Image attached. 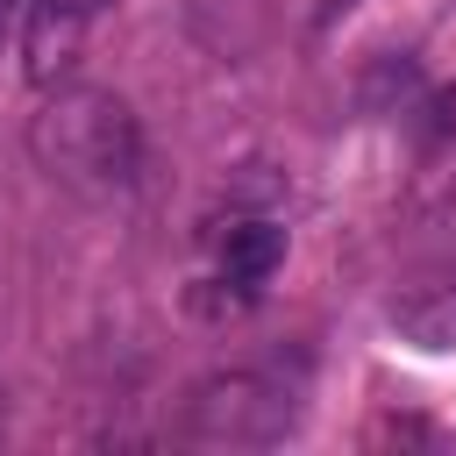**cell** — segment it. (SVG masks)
<instances>
[{
	"label": "cell",
	"mask_w": 456,
	"mask_h": 456,
	"mask_svg": "<svg viewBox=\"0 0 456 456\" xmlns=\"http://www.w3.org/2000/svg\"><path fill=\"white\" fill-rule=\"evenodd\" d=\"M28 157L86 200H114L142 178V128L121 93L107 86H50L28 121Z\"/></svg>",
	"instance_id": "6da1fadb"
},
{
	"label": "cell",
	"mask_w": 456,
	"mask_h": 456,
	"mask_svg": "<svg viewBox=\"0 0 456 456\" xmlns=\"http://www.w3.org/2000/svg\"><path fill=\"white\" fill-rule=\"evenodd\" d=\"M292 420H299V392L278 370H256V363L214 370V378H200L185 392V435L214 442V449H264Z\"/></svg>",
	"instance_id": "7a4b0ae2"
},
{
	"label": "cell",
	"mask_w": 456,
	"mask_h": 456,
	"mask_svg": "<svg viewBox=\"0 0 456 456\" xmlns=\"http://www.w3.org/2000/svg\"><path fill=\"white\" fill-rule=\"evenodd\" d=\"M86 7L93 0H21V71L28 86H64L86 50Z\"/></svg>",
	"instance_id": "3957f363"
},
{
	"label": "cell",
	"mask_w": 456,
	"mask_h": 456,
	"mask_svg": "<svg viewBox=\"0 0 456 456\" xmlns=\"http://www.w3.org/2000/svg\"><path fill=\"white\" fill-rule=\"evenodd\" d=\"M385 321L413 342V349H456V278H428V285H406Z\"/></svg>",
	"instance_id": "277c9868"
},
{
	"label": "cell",
	"mask_w": 456,
	"mask_h": 456,
	"mask_svg": "<svg viewBox=\"0 0 456 456\" xmlns=\"http://www.w3.org/2000/svg\"><path fill=\"white\" fill-rule=\"evenodd\" d=\"M278 256H285V235H278L271 221H242V228H228L221 271H228V285H264Z\"/></svg>",
	"instance_id": "5b68a950"
},
{
	"label": "cell",
	"mask_w": 456,
	"mask_h": 456,
	"mask_svg": "<svg viewBox=\"0 0 456 456\" xmlns=\"http://www.w3.org/2000/svg\"><path fill=\"white\" fill-rule=\"evenodd\" d=\"M356 0H321V21H335V14H349Z\"/></svg>",
	"instance_id": "8992f818"
},
{
	"label": "cell",
	"mask_w": 456,
	"mask_h": 456,
	"mask_svg": "<svg viewBox=\"0 0 456 456\" xmlns=\"http://www.w3.org/2000/svg\"><path fill=\"white\" fill-rule=\"evenodd\" d=\"M7 413H14V399H7V385H0V435H7Z\"/></svg>",
	"instance_id": "52a82bcc"
},
{
	"label": "cell",
	"mask_w": 456,
	"mask_h": 456,
	"mask_svg": "<svg viewBox=\"0 0 456 456\" xmlns=\"http://www.w3.org/2000/svg\"><path fill=\"white\" fill-rule=\"evenodd\" d=\"M0 28H7V0H0Z\"/></svg>",
	"instance_id": "ba28073f"
}]
</instances>
